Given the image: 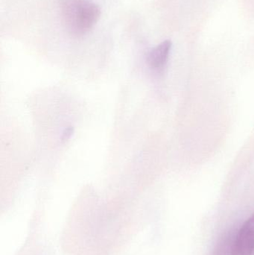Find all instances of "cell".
Masks as SVG:
<instances>
[{"instance_id":"obj_1","label":"cell","mask_w":254,"mask_h":255,"mask_svg":"<svg viewBox=\"0 0 254 255\" xmlns=\"http://www.w3.org/2000/svg\"><path fill=\"white\" fill-rule=\"evenodd\" d=\"M99 7L86 0H68L63 4V16L66 26L74 35H83L99 19Z\"/></svg>"},{"instance_id":"obj_2","label":"cell","mask_w":254,"mask_h":255,"mask_svg":"<svg viewBox=\"0 0 254 255\" xmlns=\"http://www.w3.org/2000/svg\"><path fill=\"white\" fill-rule=\"evenodd\" d=\"M254 253V213L245 222L236 238L231 255H252Z\"/></svg>"},{"instance_id":"obj_4","label":"cell","mask_w":254,"mask_h":255,"mask_svg":"<svg viewBox=\"0 0 254 255\" xmlns=\"http://www.w3.org/2000/svg\"><path fill=\"white\" fill-rule=\"evenodd\" d=\"M73 133H74V128H66L65 130H64L61 139H62L63 141L68 140V139L73 136Z\"/></svg>"},{"instance_id":"obj_3","label":"cell","mask_w":254,"mask_h":255,"mask_svg":"<svg viewBox=\"0 0 254 255\" xmlns=\"http://www.w3.org/2000/svg\"><path fill=\"white\" fill-rule=\"evenodd\" d=\"M171 49L170 40H165L154 48L147 56V63L153 70H161L167 64Z\"/></svg>"}]
</instances>
